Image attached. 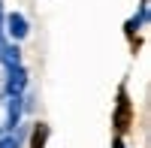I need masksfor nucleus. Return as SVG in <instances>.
Returning a JSON list of instances; mask_svg holds the SVG:
<instances>
[{
  "label": "nucleus",
  "instance_id": "f257e3e1",
  "mask_svg": "<svg viewBox=\"0 0 151 148\" xmlns=\"http://www.w3.org/2000/svg\"><path fill=\"white\" fill-rule=\"evenodd\" d=\"M6 33L12 36V42H21L24 36L30 33V27H27V18H24L21 12H9V15H6Z\"/></svg>",
  "mask_w": 151,
  "mask_h": 148
},
{
  "label": "nucleus",
  "instance_id": "f03ea898",
  "mask_svg": "<svg viewBox=\"0 0 151 148\" xmlns=\"http://www.w3.org/2000/svg\"><path fill=\"white\" fill-rule=\"evenodd\" d=\"M9 73H12V76H9V85H6V91H9L12 97H18V94L24 91V85H27V73H24L21 67H12Z\"/></svg>",
  "mask_w": 151,
  "mask_h": 148
},
{
  "label": "nucleus",
  "instance_id": "7ed1b4c3",
  "mask_svg": "<svg viewBox=\"0 0 151 148\" xmlns=\"http://www.w3.org/2000/svg\"><path fill=\"white\" fill-rule=\"evenodd\" d=\"M0 57H3V64L12 70V67H18V60H21V55H18V42H12V45H0Z\"/></svg>",
  "mask_w": 151,
  "mask_h": 148
},
{
  "label": "nucleus",
  "instance_id": "20e7f679",
  "mask_svg": "<svg viewBox=\"0 0 151 148\" xmlns=\"http://www.w3.org/2000/svg\"><path fill=\"white\" fill-rule=\"evenodd\" d=\"M45 139H48V127L40 124L33 130V139H30V148H45Z\"/></svg>",
  "mask_w": 151,
  "mask_h": 148
},
{
  "label": "nucleus",
  "instance_id": "39448f33",
  "mask_svg": "<svg viewBox=\"0 0 151 148\" xmlns=\"http://www.w3.org/2000/svg\"><path fill=\"white\" fill-rule=\"evenodd\" d=\"M18 145H21L18 133H9V136H3V139H0V148H18Z\"/></svg>",
  "mask_w": 151,
  "mask_h": 148
}]
</instances>
